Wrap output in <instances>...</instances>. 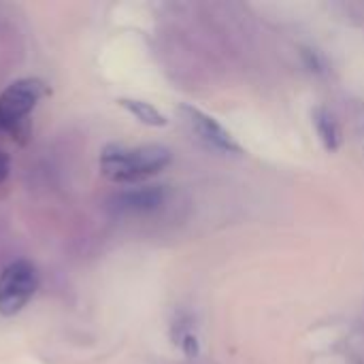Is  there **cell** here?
Here are the masks:
<instances>
[{
  "label": "cell",
  "instance_id": "cell-1",
  "mask_svg": "<svg viewBox=\"0 0 364 364\" xmlns=\"http://www.w3.org/2000/svg\"><path fill=\"white\" fill-rule=\"evenodd\" d=\"M171 149L164 145H107L100 154V171L107 179L115 183H134L158 175L171 164Z\"/></svg>",
  "mask_w": 364,
  "mask_h": 364
},
{
  "label": "cell",
  "instance_id": "cell-2",
  "mask_svg": "<svg viewBox=\"0 0 364 364\" xmlns=\"http://www.w3.org/2000/svg\"><path fill=\"white\" fill-rule=\"evenodd\" d=\"M38 290V271L30 260H15L0 273V316H17Z\"/></svg>",
  "mask_w": 364,
  "mask_h": 364
},
{
  "label": "cell",
  "instance_id": "cell-3",
  "mask_svg": "<svg viewBox=\"0 0 364 364\" xmlns=\"http://www.w3.org/2000/svg\"><path fill=\"white\" fill-rule=\"evenodd\" d=\"M43 96H47V85L41 79L26 77L13 81L0 94V128L15 130L17 124H21L34 111Z\"/></svg>",
  "mask_w": 364,
  "mask_h": 364
},
{
  "label": "cell",
  "instance_id": "cell-4",
  "mask_svg": "<svg viewBox=\"0 0 364 364\" xmlns=\"http://www.w3.org/2000/svg\"><path fill=\"white\" fill-rule=\"evenodd\" d=\"M181 113L186 115L188 124L196 130V134L200 139H205L209 145H213L215 149H222L226 154H243L241 145L232 139V134L211 115H207L205 111L196 109V107H190V105H183L181 107Z\"/></svg>",
  "mask_w": 364,
  "mask_h": 364
},
{
  "label": "cell",
  "instance_id": "cell-5",
  "mask_svg": "<svg viewBox=\"0 0 364 364\" xmlns=\"http://www.w3.org/2000/svg\"><path fill=\"white\" fill-rule=\"evenodd\" d=\"M166 200V190L162 186H143V188H128L117 192L111 203L117 211L126 213H147L162 207Z\"/></svg>",
  "mask_w": 364,
  "mask_h": 364
},
{
  "label": "cell",
  "instance_id": "cell-6",
  "mask_svg": "<svg viewBox=\"0 0 364 364\" xmlns=\"http://www.w3.org/2000/svg\"><path fill=\"white\" fill-rule=\"evenodd\" d=\"M119 105L130 113L134 115L141 124L145 126H154V128H162L166 126V115L160 113L154 105L145 102V100H139V98H119Z\"/></svg>",
  "mask_w": 364,
  "mask_h": 364
},
{
  "label": "cell",
  "instance_id": "cell-7",
  "mask_svg": "<svg viewBox=\"0 0 364 364\" xmlns=\"http://www.w3.org/2000/svg\"><path fill=\"white\" fill-rule=\"evenodd\" d=\"M314 124H316V130H318V136H320L322 145L328 151H337L339 143H341V132H339V126H337L335 117L326 109L318 107L314 111Z\"/></svg>",
  "mask_w": 364,
  "mask_h": 364
},
{
  "label": "cell",
  "instance_id": "cell-8",
  "mask_svg": "<svg viewBox=\"0 0 364 364\" xmlns=\"http://www.w3.org/2000/svg\"><path fill=\"white\" fill-rule=\"evenodd\" d=\"M179 346H181V350H183V354H186L188 358H196L198 352H200L198 339H196L192 333H183V335L179 337Z\"/></svg>",
  "mask_w": 364,
  "mask_h": 364
},
{
  "label": "cell",
  "instance_id": "cell-9",
  "mask_svg": "<svg viewBox=\"0 0 364 364\" xmlns=\"http://www.w3.org/2000/svg\"><path fill=\"white\" fill-rule=\"evenodd\" d=\"M9 168H11L9 156H6L4 151H0V183L6 179V175H9Z\"/></svg>",
  "mask_w": 364,
  "mask_h": 364
}]
</instances>
